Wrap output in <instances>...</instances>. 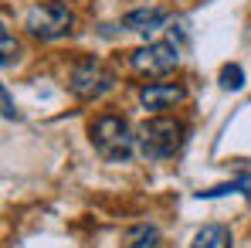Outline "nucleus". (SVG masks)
<instances>
[{"mask_svg": "<svg viewBox=\"0 0 251 248\" xmlns=\"http://www.w3.org/2000/svg\"><path fill=\"white\" fill-rule=\"evenodd\" d=\"M183 139H187V126L170 119V116H153L136 129V150L150 164L176 157L183 150Z\"/></svg>", "mask_w": 251, "mask_h": 248, "instance_id": "1", "label": "nucleus"}, {"mask_svg": "<svg viewBox=\"0 0 251 248\" xmlns=\"http://www.w3.org/2000/svg\"><path fill=\"white\" fill-rule=\"evenodd\" d=\"M88 139H92L95 153L105 164H126L136 153V133L129 129V123H126L123 116H112V112H105V116H99L92 123Z\"/></svg>", "mask_w": 251, "mask_h": 248, "instance_id": "2", "label": "nucleus"}, {"mask_svg": "<svg viewBox=\"0 0 251 248\" xmlns=\"http://www.w3.org/2000/svg\"><path fill=\"white\" fill-rule=\"evenodd\" d=\"M72 24H75V14H72V7H68L65 0L34 3V7L27 10V17H24V28H27L34 38H41V41H58V38H65V34L72 31Z\"/></svg>", "mask_w": 251, "mask_h": 248, "instance_id": "3", "label": "nucleus"}, {"mask_svg": "<svg viewBox=\"0 0 251 248\" xmlns=\"http://www.w3.org/2000/svg\"><path fill=\"white\" fill-rule=\"evenodd\" d=\"M129 65H132L136 75L163 79V75L180 68V48L173 41H150V44H143V48H136L129 55Z\"/></svg>", "mask_w": 251, "mask_h": 248, "instance_id": "4", "label": "nucleus"}, {"mask_svg": "<svg viewBox=\"0 0 251 248\" xmlns=\"http://www.w3.org/2000/svg\"><path fill=\"white\" fill-rule=\"evenodd\" d=\"M68 88H72V95H78L85 102H95V99H102V95H109L116 88V75L99 58H85V61H78L72 68Z\"/></svg>", "mask_w": 251, "mask_h": 248, "instance_id": "5", "label": "nucleus"}, {"mask_svg": "<svg viewBox=\"0 0 251 248\" xmlns=\"http://www.w3.org/2000/svg\"><path fill=\"white\" fill-rule=\"evenodd\" d=\"M187 99V88L176 82H150L139 88V102H143V109H153V112H160V109H173V106H180Z\"/></svg>", "mask_w": 251, "mask_h": 248, "instance_id": "6", "label": "nucleus"}, {"mask_svg": "<svg viewBox=\"0 0 251 248\" xmlns=\"http://www.w3.org/2000/svg\"><path fill=\"white\" fill-rule=\"evenodd\" d=\"M167 17L170 14L163 10V7H136V10L123 14V28L139 31V34H150V31H156V28H163Z\"/></svg>", "mask_w": 251, "mask_h": 248, "instance_id": "7", "label": "nucleus"}, {"mask_svg": "<svg viewBox=\"0 0 251 248\" xmlns=\"http://www.w3.org/2000/svg\"><path fill=\"white\" fill-rule=\"evenodd\" d=\"M160 228L156 224H132L129 231L123 235V248H160Z\"/></svg>", "mask_w": 251, "mask_h": 248, "instance_id": "8", "label": "nucleus"}, {"mask_svg": "<svg viewBox=\"0 0 251 248\" xmlns=\"http://www.w3.org/2000/svg\"><path fill=\"white\" fill-rule=\"evenodd\" d=\"M194 248H231V228H224V224H204L194 235Z\"/></svg>", "mask_w": 251, "mask_h": 248, "instance_id": "9", "label": "nucleus"}, {"mask_svg": "<svg viewBox=\"0 0 251 248\" xmlns=\"http://www.w3.org/2000/svg\"><path fill=\"white\" fill-rule=\"evenodd\" d=\"M251 191V177L248 173H241V177H234L231 184H217V187H210V191H201L197 197L201 201H210V197H224V194H248Z\"/></svg>", "mask_w": 251, "mask_h": 248, "instance_id": "10", "label": "nucleus"}, {"mask_svg": "<svg viewBox=\"0 0 251 248\" xmlns=\"http://www.w3.org/2000/svg\"><path fill=\"white\" fill-rule=\"evenodd\" d=\"M241 85H245L241 65H224V68H221V88H224V92H238Z\"/></svg>", "mask_w": 251, "mask_h": 248, "instance_id": "11", "label": "nucleus"}, {"mask_svg": "<svg viewBox=\"0 0 251 248\" xmlns=\"http://www.w3.org/2000/svg\"><path fill=\"white\" fill-rule=\"evenodd\" d=\"M0 48H3V58H0V61H3V68H10V65H14V58H17V41L10 38V31H7V28L0 31Z\"/></svg>", "mask_w": 251, "mask_h": 248, "instance_id": "12", "label": "nucleus"}, {"mask_svg": "<svg viewBox=\"0 0 251 248\" xmlns=\"http://www.w3.org/2000/svg\"><path fill=\"white\" fill-rule=\"evenodd\" d=\"M3 116H7V119H17V109H14V102H10V88H3Z\"/></svg>", "mask_w": 251, "mask_h": 248, "instance_id": "13", "label": "nucleus"}, {"mask_svg": "<svg viewBox=\"0 0 251 248\" xmlns=\"http://www.w3.org/2000/svg\"><path fill=\"white\" fill-rule=\"evenodd\" d=\"M248 204H251V191H248Z\"/></svg>", "mask_w": 251, "mask_h": 248, "instance_id": "14", "label": "nucleus"}]
</instances>
